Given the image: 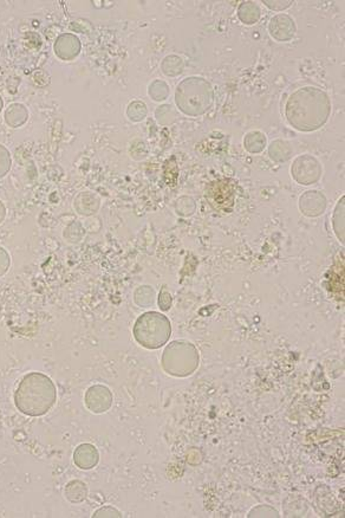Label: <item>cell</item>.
<instances>
[{"label":"cell","instance_id":"6da1fadb","mask_svg":"<svg viewBox=\"0 0 345 518\" xmlns=\"http://www.w3.org/2000/svg\"><path fill=\"white\" fill-rule=\"evenodd\" d=\"M57 401V390L54 381L44 374H26L14 392L17 410L29 417L46 415Z\"/></svg>","mask_w":345,"mask_h":518},{"label":"cell","instance_id":"7a4b0ae2","mask_svg":"<svg viewBox=\"0 0 345 518\" xmlns=\"http://www.w3.org/2000/svg\"><path fill=\"white\" fill-rule=\"evenodd\" d=\"M321 92L316 88H305L291 96L286 114L288 122L295 128L310 132L319 128L326 121L329 115V106L311 109V104Z\"/></svg>","mask_w":345,"mask_h":518},{"label":"cell","instance_id":"3957f363","mask_svg":"<svg viewBox=\"0 0 345 518\" xmlns=\"http://www.w3.org/2000/svg\"><path fill=\"white\" fill-rule=\"evenodd\" d=\"M132 332L135 340L142 347L157 349L167 343L172 327L165 315L157 311H148L137 319Z\"/></svg>","mask_w":345,"mask_h":518},{"label":"cell","instance_id":"277c9868","mask_svg":"<svg viewBox=\"0 0 345 518\" xmlns=\"http://www.w3.org/2000/svg\"><path fill=\"white\" fill-rule=\"evenodd\" d=\"M199 366V354L192 343L175 341L166 348L162 357V367L174 377H187L195 372Z\"/></svg>","mask_w":345,"mask_h":518},{"label":"cell","instance_id":"5b68a950","mask_svg":"<svg viewBox=\"0 0 345 518\" xmlns=\"http://www.w3.org/2000/svg\"><path fill=\"white\" fill-rule=\"evenodd\" d=\"M206 199L219 212H230L235 205V183L230 179H220L206 188Z\"/></svg>","mask_w":345,"mask_h":518},{"label":"cell","instance_id":"8992f818","mask_svg":"<svg viewBox=\"0 0 345 518\" xmlns=\"http://www.w3.org/2000/svg\"><path fill=\"white\" fill-rule=\"evenodd\" d=\"M84 401L88 410L96 415H101L107 412L112 405V394L106 386H92L86 390Z\"/></svg>","mask_w":345,"mask_h":518},{"label":"cell","instance_id":"52a82bcc","mask_svg":"<svg viewBox=\"0 0 345 518\" xmlns=\"http://www.w3.org/2000/svg\"><path fill=\"white\" fill-rule=\"evenodd\" d=\"M54 51L58 59L62 61H72L79 56L81 43L79 38L71 34H64L57 38L55 43Z\"/></svg>","mask_w":345,"mask_h":518},{"label":"cell","instance_id":"ba28073f","mask_svg":"<svg viewBox=\"0 0 345 518\" xmlns=\"http://www.w3.org/2000/svg\"><path fill=\"white\" fill-rule=\"evenodd\" d=\"M99 451L91 444H82L76 448L74 461L76 466L82 470H91L99 463Z\"/></svg>","mask_w":345,"mask_h":518},{"label":"cell","instance_id":"9c48e42d","mask_svg":"<svg viewBox=\"0 0 345 518\" xmlns=\"http://www.w3.org/2000/svg\"><path fill=\"white\" fill-rule=\"evenodd\" d=\"M29 120V110L24 104L12 103L5 112V122L11 128H19Z\"/></svg>","mask_w":345,"mask_h":518},{"label":"cell","instance_id":"30bf717a","mask_svg":"<svg viewBox=\"0 0 345 518\" xmlns=\"http://www.w3.org/2000/svg\"><path fill=\"white\" fill-rule=\"evenodd\" d=\"M88 496L86 485L81 481H71L66 486V497L71 503H81Z\"/></svg>","mask_w":345,"mask_h":518},{"label":"cell","instance_id":"8fae6325","mask_svg":"<svg viewBox=\"0 0 345 518\" xmlns=\"http://www.w3.org/2000/svg\"><path fill=\"white\" fill-rule=\"evenodd\" d=\"M11 165H12L11 154L6 147L0 145V178H3L8 175L11 170Z\"/></svg>","mask_w":345,"mask_h":518},{"label":"cell","instance_id":"7c38bea8","mask_svg":"<svg viewBox=\"0 0 345 518\" xmlns=\"http://www.w3.org/2000/svg\"><path fill=\"white\" fill-rule=\"evenodd\" d=\"M11 266V258L8 251L0 246V277L8 272Z\"/></svg>","mask_w":345,"mask_h":518},{"label":"cell","instance_id":"4fadbf2b","mask_svg":"<svg viewBox=\"0 0 345 518\" xmlns=\"http://www.w3.org/2000/svg\"><path fill=\"white\" fill-rule=\"evenodd\" d=\"M92 517H121V512L112 506H104L97 510Z\"/></svg>","mask_w":345,"mask_h":518},{"label":"cell","instance_id":"5bb4252c","mask_svg":"<svg viewBox=\"0 0 345 518\" xmlns=\"http://www.w3.org/2000/svg\"><path fill=\"white\" fill-rule=\"evenodd\" d=\"M159 304H160V308L162 310H168L170 306H172V296H170V294H169L166 288H164V290L161 291Z\"/></svg>","mask_w":345,"mask_h":518},{"label":"cell","instance_id":"9a60e30c","mask_svg":"<svg viewBox=\"0 0 345 518\" xmlns=\"http://www.w3.org/2000/svg\"><path fill=\"white\" fill-rule=\"evenodd\" d=\"M5 217H6V208H5L4 203L0 201V224L4 221Z\"/></svg>","mask_w":345,"mask_h":518},{"label":"cell","instance_id":"2e32d148","mask_svg":"<svg viewBox=\"0 0 345 518\" xmlns=\"http://www.w3.org/2000/svg\"><path fill=\"white\" fill-rule=\"evenodd\" d=\"M3 106H4V103H3V99H1V96H0V112L3 110Z\"/></svg>","mask_w":345,"mask_h":518}]
</instances>
